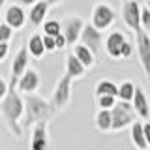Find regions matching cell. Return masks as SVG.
<instances>
[{"label": "cell", "mask_w": 150, "mask_h": 150, "mask_svg": "<svg viewBox=\"0 0 150 150\" xmlns=\"http://www.w3.org/2000/svg\"><path fill=\"white\" fill-rule=\"evenodd\" d=\"M0 112H2L4 120H6L8 129L11 131V135H15L17 139L23 137V116H25V98L21 96V92L17 90L15 84L9 83V92L8 96L0 101Z\"/></svg>", "instance_id": "cell-1"}, {"label": "cell", "mask_w": 150, "mask_h": 150, "mask_svg": "<svg viewBox=\"0 0 150 150\" xmlns=\"http://www.w3.org/2000/svg\"><path fill=\"white\" fill-rule=\"evenodd\" d=\"M56 115V109L53 107L51 100H43L41 96L36 94H28L25 96V116H23V129H32L36 124L53 120Z\"/></svg>", "instance_id": "cell-2"}, {"label": "cell", "mask_w": 150, "mask_h": 150, "mask_svg": "<svg viewBox=\"0 0 150 150\" xmlns=\"http://www.w3.org/2000/svg\"><path fill=\"white\" fill-rule=\"evenodd\" d=\"M111 112H112V131H122L126 128H131L139 118L133 109V103L129 101L118 100V103L111 109Z\"/></svg>", "instance_id": "cell-3"}, {"label": "cell", "mask_w": 150, "mask_h": 150, "mask_svg": "<svg viewBox=\"0 0 150 150\" xmlns=\"http://www.w3.org/2000/svg\"><path fill=\"white\" fill-rule=\"evenodd\" d=\"M71 83H73V79L68 73H64L56 81V86L53 90V96H51V103L56 109V112L66 109L69 105V101H71Z\"/></svg>", "instance_id": "cell-4"}, {"label": "cell", "mask_w": 150, "mask_h": 150, "mask_svg": "<svg viewBox=\"0 0 150 150\" xmlns=\"http://www.w3.org/2000/svg\"><path fill=\"white\" fill-rule=\"evenodd\" d=\"M115 21H116V11L109 6V4H105V2H98L96 6H94V9H92V17H90V23L98 28V30L105 32L107 28H111L112 25H115Z\"/></svg>", "instance_id": "cell-5"}, {"label": "cell", "mask_w": 150, "mask_h": 150, "mask_svg": "<svg viewBox=\"0 0 150 150\" xmlns=\"http://www.w3.org/2000/svg\"><path fill=\"white\" fill-rule=\"evenodd\" d=\"M81 43L86 45L88 49L92 51L96 56H100L103 53V45H105V38H103V32L98 30L92 23H86L83 28V34H81Z\"/></svg>", "instance_id": "cell-6"}, {"label": "cell", "mask_w": 150, "mask_h": 150, "mask_svg": "<svg viewBox=\"0 0 150 150\" xmlns=\"http://www.w3.org/2000/svg\"><path fill=\"white\" fill-rule=\"evenodd\" d=\"M84 19L81 15H69L64 17L62 21V32L68 40V47H73L81 41V34H83V28H84Z\"/></svg>", "instance_id": "cell-7"}, {"label": "cell", "mask_w": 150, "mask_h": 150, "mask_svg": "<svg viewBox=\"0 0 150 150\" xmlns=\"http://www.w3.org/2000/svg\"><path fill=\"white\" fill-rule=\"evenodd\" d=\"M28 64H30V53H28V47L23 45L21 49L15 53L13 60H11V69H9V83L17 86L19 79H21L23 75L26 73Z\"/></svg>", "instance_id": "cell-8"}, {"label": "cell", "mask_w": 150, "mask_h": 150, "mask_svg": "<svg viewBox=\"0 0 150 150\" xmlns=\"http://www.w3.org/2000/svg\"><path fill=\"white\" fill-rule=\"evenodd\" d=\"M141 13H143V8L137 0H126V4L122 6V21L135 34L139 30H143L141 28Z\"/></svg>", "instance_id": "cell-9"}, {"label": "cell", "mask_w": 150, "mask_h": 150, "mask_svg": "<svg viewBox=\"0 0 150 150\" xmlns=\"http://www.w3.org/2000/svg\"><path fill=\"white\" fill-rule=\"evenodd\" d=\"M135 47H137L141 68H143L146 79H150V34H146L144 30H139L137 38H135Z\"/></svg>", "instance_id": "cell-10"}, {"label": "cell", "mask_w": 150, "mask_h": 150, "mask_svg": "<svg viewBox=\"0 0 150 150\" xmlns=\"http://www.w3.org/2000/svg\"><path fill=\"white\" fill-rule=\"evenodd\" d=\"M28 21V13L25 11V8L21 4H11L4 9V23H8L13 30H23L26 26Z\"/></svg>", "instance_id": "cell-11"}, {"label": "cell", "mask_w": 150, "mask_h": 150, "mask_svg": "<svg viewBox=\"0 0 150 150\" xmlns=\"http://www.w3.org/2000/svg\"><path fill=\"white\" fill-rule=\"evenodd\" d=\"M124 41H126V36H124L122 30H112L111 34H107L105 45H103L105 54L112 60L122 58V45H124Z\"/></svg>", "instance_id": "cell-12"}, {"label": "cell", "mask_w": 150, "mask_h": 150, "mask_svg": "<svg viewBox=\"0 0 150 150\" xmlns=\"http://www.w3.org/2000/svg\"><path fill=\"white\" fill-rule=\"evenodd\" d=\"M40 73H38V69L34 68H28L26 73L23 75L21 79H19L17 83V90L21 94H25V96H28V94H36L38 90H40Z\"/></svg>", "instance_id": "cell-13"}, {"label": "cell", "mask_w": 150, "mask_h": 150, "mask_svg": "<svg viewBox=\"0 0 150 150\" xmlns=\"http://www.w3.org/2000/svg\"><path fill=\"white\" fill-rule=\"evenodd\" d=\"M30 150H49V129L45 122L30 129Z\"/></svg>", "instance_id": "cell-14"}, {"label": "cell", "mask_w": 150, "mask_h": 150, "mask_svg": "<svg viewBox=\"0 0 150 150\" xmlns=\"http://www.w3.org/2000/svg\"><path fill=\"white\" fill-rule=\"evenodd\" d=\"M133 109L137 112V116L141 120L146 122L150 118V101H148V96L144 94V90L141 86H137V90H135V98H133Z\"/></svg>", "instance_id": "cell-15"}, {"label": "cell", "mask_w": 150, "mask_h": 150, "mask_svg": "<svg viewBox=\"0 0 150 150\" xmlns=\"http://www.w3.org/2000/svg\"><path fill=\"white\" fill-rule=\"evenodd\" d=\"M51 6L45 2V0H40V2H36L34 6L28 9V21L32 23L34 26H43L45 19H47V13H49Z\"/></svg>", "instance_id": "cell-16"}, {"label": "cell", "mask_w": 150, "mask_h": 150, "mask_svg": "<svg viewBox=\"0 0 150 150\" xmlns=\"http://www.w3.org/2000/svg\"><path fill=\"white\" fill-rule=\"evenodd\" d=\"M28 53H30L32 58H36V60H40V58H43L45 53H47V49H45V41H43V34H32L30 38H28Z\"/></svg>", "instance_id": "cell-17"}, {"label": "cell", "mask_w": 150, "mask_h": 150, "mask_svg": "<svg viewBox=\"0 0 150 150\" xmlns=\"http://www.w3.org/2000/svg\"><path fill=\"white\" fill-rule=\"evenodd\" d=\"M66 73L71 79H81V77H84V73H86V68H84L83 62L73 54V51L68 53V56H66Z\"/></svg>", "instance_id": "cell-18"}, {"label": "cell", "mask_w": 150, "mask_h": 150, "mask_svg": "<svg viewBox=\"0 0 150 150\" xmlns=\"http://www.w3.org/2000/svg\"><path fill=\"white\" fill-rule=\"evenodd\" d=\"M71 49H73V54L77 56L79 60H81L83 66H84L86 69H92L94 66H96V58H98V56L94 54V53H92L90 49H88L86 45H83L81 41H79V43H77V45H73Z\"/></svg>", "instance_id": "cell-19"}, {"label": "cell", "mask_w": 150, "mask_h": 150, "mask_svg": "<svg viewBox=\"0 0 150 150\" xmlns=\"http://www.w3.org/2000/svg\"><path fill=\"white\" fill-rule=\"evenodd\" d=\"M129 137L137 150H148V143H146V137H144V126L141 120H137L129 128Z\"/></svg>", "instance_id": "cell-20"}, {"label": "cell", "mask_w": 150, "mask_h": 150, "mask_svg": "<svg viewBox=\"0 0 150 150\" xmlns=\"http://www.w3.org/2000/svg\"><path fill=\"white\" fill-rule=\"evenodd\" d=\"M94 124L103 133L112 131V112H111V109H98L96 116H94Z\"/></svg>", "instance_id": "cell-21"}, {"label": "cell", "mask_w": 150, "mask_h": 150, "mask_svg": "<svg viewBox=\"0 0 150 150\" xmlns=\"http://www.w3.org/2000/svg\"><path fill=\"white\" fill-rule=\"evenodd\" d=\"M94 94H96V98H100V96L118 98V84L112 81V79H101V81L96 84V88H94Z\"/></svg>", "instance_id": "cell-22"}, {"label": "cell", "mask_w": 150, "mask_h": 150, "mask_svg": "<svg viewBox=\"0 0 150 150\" xmlns=\"http://www.w3.org/2000/svg\"><path fill=\"white\" fill-rule=\"evenodd\" d=\"M135 90H137V86H135L131 81H124L118 84V100L120 101H133L135 98Z\"/></svg>", "instance_id": "cell-23"}, {"label": "cell", "mask_w": 150, "mask_h": 150, "mask_svg": "<svg viewBox=\"0 0 150 150\" xmlns=\"http://www.w3.org/2000/svg\"><path fill=\"white\" fill-rule=\"evenodd\" d=\"M41 28H43V34L53 36V38L62 34V25H60V21H56V19H49V21H45Z\"/></svg>", "instance_id": "cell-24"}, {"label": "cell", "mask_w": 150, "mask_h": 150, "mask_svg": "<svg viewBox=\"0 0 150 150\" xmlns=\"http://www.w3.org/2000/svg\"><path fill=\"white\" fill-rule=\"evenodd\" d=\"M116 103H118V98H115V96H100V98H96L98 109H112Z\"/></svg>", "instance_id": "cell-25"}, {"label": "cell", "mask_w": 150, "mask_h": 150, "mask_svg": "<svg viewBox=\"0 0 150 150\" xmlns=\"http://www.w3.org/2000/svg\"><path fill=\"white\" fill-rule=\"evenodd\" d=\"M13 28L8 25V23L2 21V25H0V43H9V40L13 38Z\"/></svg>", "instance_id": "cell-26"}, {"label": "cell", "mask_w": 150, "mask_h": 150, "mask_svg": "<svg viewBox=\"0 0 150 150\" xmlns=\"http://www.w3.org/2000/svg\"><path fill=\"white\" fill-rule=\"evenodd\" d=\"M141 28L146 34H150V9L146 6L143 8V13H141Z\"/></svg>", "instance_id": "cell-27"}, {"label": "cell", "mask_w": 150, "mask_h": 150, "mask_svg": "<svg viewBox=\"0 0 150 150\" xmlns=\"http://www.w3.org/2000/svg\"><path fill=\"white\" fill-rule=\"evenodd\" d=\"M135 49H137V47L133 45V41L126 40L124 45H122V58H131V56H133V53H135Z\"/></svg>", "instance_id": "cell-28"}, {"label": "cell", "mask_w": 150, "mask_h": 150, "mask_svg": "<svg viewBox=\"0 0 150 150\" xmlns=\"http://www.w3.org/2000/svg\"><path fill=\"white\" fill-rule=\"evenodd\" d=\"M43 41H45V49H47V53H53V51H56V38L43 34Z\"/></svg>", "instance_id": "cell-29"}, {"label": "cell", "mask_w": 150, "mask_h": 150, "mask_svg": "<svg viewBox=\"0 0 150 150\" xmlns=\"http://www.w3.org/2000/svg\"><path fill=\"white\" fill-rule=\"evenodd\" d=\"M8 92H9V83L2 77V75H0V101L8 96Z\"/></svg>", "instance_id": "cell-30"}, {"label": "cell", "mask_w": 150, "mask_h": 150, "mask_svg": "<svg viewBox=\"0 0 150 150\" xmlns=\"http://www.w3.org/2000/svg\"><path fill=\"white\" fill-rule=\"evenodd\" d=\"M8 54H9V43H0V62H4Z\"/></svg>", "instance_id": "cell-31"}, {"label": "cell", "mask_w": 150, "mask_h": 150, "mask_svg": "<svg viewBox=\"0 0 150 150\" xmlns=\"http://www.w3.org/2000/svg\"><path fill=\"white\" fill-rule=\"evenodd\" d=\"M68 47V40H66V36H64V32L60 36H56V49H66Z\"/></svg>", "instance_id": "cell-32"}, {"label": "cell", "mask_w": 150, "mask_h": 150, "mask_svg": "<svg viewBox=\"0 0 150 150\" xmlns=\"http://www.w3.org/2000/svg\"><path fill=\"white\" fill-rule=\"evenodd\" d=\"M143 126H144V137H146V143H148V146H150V122H143Z\"/></svg>", "instance_id": "cell-33"}, {"label": "cell", "mask_w": 150, "mask_h": 150, "mask_svg": "<svg viewBox=\"0 0 150 150\" xmlns=\"http://www.w3.org/2000/svg\"><path fill=\"white\" fill-rule=\"evenodd\" d=\"M36 2H40V0H19V4H21V6H28V8H32Z\"/></svg>", "instance_id": "cell-34"}, {"label": "cell", "mask_w": 150, "mask_h": 150, "mask_svg": "<svg viewBox=\"0 0 150 150\" xmlns=\"http://www.w3.org/2000/svg\"><path fill=\"white\" fill-rule=\"evenodd\" d=\"M47 4H49V6H60V4L64 2V0H45Z\"/></svg>", "instance_id": "cell-35"}, {"label": "cell", "mask_w": 150, "mask_h": 150, "mask_svg": "<svg viewBox=\"0 0 150 150\" xmlns=\"http://www.w3.org/2000/svg\"><path fill=\"white\" fill-rule=\"evenodd\" d=\"M4 4H6V0H0V8H4Z\"/></svg>", "instance_id": "cell-36"}, {"label": "cell", "mask_w": 150, "mask_h": 150, "mask_svg": "<svg viewBox=\"0 0 150 150\" xmlns=\"http://www.w3.org/2000/svg\"><path fill=\"white\" fill-rule=\"evenodd\" d=\"M146 8H148V9H150V0H146Z\"/></svg>", "instance_id": "cell-37"}, {"label": "cell", "mask_w": 150, "mask_h": 150, "mask_svg": "<svg viewBox=\"0 0 150 150\" xmlns=\"http://www.w3.org/2000/svg\"><path fill=\"white\" fill-rule=\"evenodd\" d=\"M0 9H2V8H0ZM0 19H4V15H0ZM0 25H2V21H0Z\"/></svg>", "instance_id": "cell-38"}, {"label": "cell", "mask_w": 150, "mask_h": 150, "mask_svg": "<svg viewBox=\"0 0 150 150\" xmlns=\"http://www.w3.org/2000/svg\"><path fill=\"white\" fill-rule=\"evenodd\" d=\"M148 150H150V146H148Z\"/></svg>", "instance_id": "cell-39"}]
</instances>
